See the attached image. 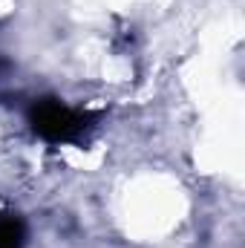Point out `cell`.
Segmentation results:
<instances>
[{
	"label": "cell",
	"mask_w": 245,
	"mask_h": 248,
	"mask_svg": "<svg viewBox=\"0 0 245 248\" xmlns=\"http://www.w3.org/2000/svg\"><path fill=\"white\" fill-rule=\"evenodd\" d=\"M32 124L49 141H72L87 130V116L69 110L61 101H38L32 107Z\"/></svg>",
	"instance_id": "cell-1"
},
{
	"label": "cell",
	"mask_w": 245,
	"mask_h": 248,
	"mask_svg": "<svg viewBox=\"0 0 245 248\" xmlns=\"http://www.w3.org/2000/svg\"><path fill=\"white\" fill-rule=\"evenodd\" d=\"M23 228L15 219H0V248H20Z\"/></svg>",
	"instance_id": "cell-2"
}]
</instances>
